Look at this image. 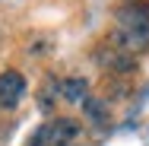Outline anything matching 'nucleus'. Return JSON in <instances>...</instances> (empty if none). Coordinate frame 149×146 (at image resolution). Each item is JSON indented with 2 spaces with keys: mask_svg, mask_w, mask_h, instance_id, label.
Segmentation results:
<instances>
[{
  "mask_svg": "<svg viewBox=\"0 0 149 146\" xmlns=\"http://www.w3.org/2000/svg\"><path fill=\"white\" fill-rule=\"evenodd\" d=\"M118 35L127 48H146L149 45V13L143 6L118 10Z\"/></svg>",
  "mask_w": 149,
  "mask_h": 146,
  "instance_id": "1",
  "label": "nucleus"
},
{
  "mask_svg": "<svg viewBox=\"0 0 149 146\" xmlns=\"http://www.w3.org/2000/svg\"><path fill=\"white\" fill-rule=\"evenodd\" d=\"M22 95H26L22 73H16V70L0 73V105H3V108H16V105L22 102Z\"/></svg>",
  "mask_w": 149,
  "mask_h": 146,
  "instance_id": "2",
  "label": "nucleus"
},
{
  "mask_svg": "<svg viewBox=\"0 0 149 146\" xmlns=\"http://www.w3.org/2000/svg\"><path fill=\"white\" fill-rule=\"evenodd\" d=\"M76 133H79V127H76V124H73L70 117H57V121H54V124L48 127V140H51L54 146L70 143V140L76 137Z\"/></svg>",
  "mask_w": 149,
  "mask_h": 146,
  "instance_id": "3",
  "label": "nucleus"
},
{
  "mask_svg": "<svg viewBox=\"0 0 149 146\" xmlns=\"http://www.w3.org/2000/svg\"><path fill=\"white\" fill-rule=\"evenodd\" d=\"M86 89H89V83L83 76H70V80L60 83V92H63L67 102H86Z\"/></svg>",
  "mask_w": 149,
  "mask_h": 146,
  "instance_id": "4",
  "label": "nucleus"
},
{
  "mask_svg": "<svg viewBox=\"0 0 149 146\" xmlns=\"http://www.w3.org/2000/svg\"><path fill=\"white\" fill-rule=\"evenodd\" d=\"M83 105H86V115H89L92 121H95V124H102V121L108 117V115H105V105H102L98 98H86Z\"/></svg>",
  "mask_w": 149,
  "mask_h": 146,
  "instance_id": "5",
  "label": "nucleus"
}]
</instances>
